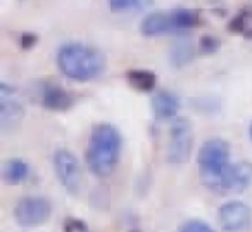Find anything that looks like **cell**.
Masks as SVG:
<instances>
[{"label":"cell","mask_w":252,"mask_h":232,"mask_svg":"<svg viewBox=\"0 0 252 232\" xmlns=\"http://www.w3.org/2000/svg\"><path fill=\"white\" fill-rule=\"evenodd\" d=\"M171 21L175 26V32H182V30L199 26L200 14L199 11H193V9H175V11H171Z\"/></svg>","instance_id":"16"},{"label":"cell","mask_w":252,"mask_h":232,"mask_svg":"<svg viewBox=\"0 0 252 232\" xmlns=\"http://www.w3.org/2000/svg\"><path fill=\"white\" fill-rule=\"evenodd\" d=\"M57 66L64 77L76 81H90L105 70V57L98 49L87 43H64L57 52Z\"/></svg>","instance_id":"2"},{"label":"cell","mask_w":252,"mask_h":232,"mask_svg":"<svg viewBox=\"0 0 252 232\" xmlns=\"http://www.w3.org/2000/svg\"><path fill=\"white\" fill-rule=\"evenodd\" d=\"M140 32L144 37H159L175 32V26H173L171 21V12L156 11L147 14L140 25Z\"/></svg>","instance_id":"9"},{"label":"cell","mask_w":252,"mask_h":232,"mask_svg":"<svg viewBox=\"0 0 252 232\" xmlns=\"http://www.w3.org/2000/svg\"><path fill=\"white\" fill-rule=\"evenodd\" d=\"M121 134L109 123L95 125L92 128L87 148V165L98 179H105L114 173L121 156Z\"/></svg>","instance_id":"1"},{"label":"cell","mask_w":252,"mask_h":232,"mask_svg":"<svg viewBox=\"0 0 252 232\" xmlns=\"http://www.w3.org/2000/svg\"><path fill=\"white\" fill-rule=\"evenodd\" d=\"M180 109V99L169 90H159L152 97V111L159 121L175 118Z\"/></svg>","instance_id":"10"},{"label":"cell","mask_w":252,"mask_h":232,"mask_svg":"<svg viewBox=\"0 0 252 232\" xmlns=\"http://www.w3.org/2000/svg\"><path fill=\"white\" fill-rule=\"evenodd\" d=\"M197 165L202 184L213 193H226V179L230 172V144L223 139H209L202 144L197 156Z\"/></svg>","instance_id":"3"},{"label":"cell","mask_w":252,"mask_h":232,"mask_svg":"<svg viewBox=\"0 0 252 232\" xmlns=\"http://www.w3.org/2000/svg\"><path fill=\"white\" fill-rule=\"evenodd\" d=\"M252 19V7L242 9L238 14H235L228 23V32L230 33H247V28H251Z\"/></svg>","instance_id":"18"},{"label":"cell","mask_w":252,"mask_h":232,"mask_svg":"<svg viewBox=\"0 0 252 232\" xmlns=\"http://www.w3.org/2000/svg\"><path fill=\"white\" fill-rule=\"evenodd\" d=\"M154 4V0H107V5L114 12L145 11Z\"/></svg>","instance_id":"17"},{"label":"cell","mask_w":252,"mask_h":232,"mask_svg":"<svg viewBox=\"0 0 252 232\" xmlns=\"http://www.w3.org/2000/svg\"><path fill=\"white\" fill-rule=\"evenodd\" d=\"M251 139H252V123H251Z\"/></svg>","instance_id":"23"},{"label":"cell","mask_w":252,"mask_h":232,"mask_svg":"<svg viewBox=\"0 0 252 232\" xmlns=\"http://www.w3.org/2000/svg\"><path fill=\"white\" fill-rule=\"evenodd\" d=\"M252 184V165L249 161H237L230 166L226 179V193H244Z\"/></svg>","instance_id":"11"},{"label":"cell","mask_w":252,"mask_h":232,"mask_svg":"<svg viewBox=\"0 0 252 232\" xmlns=\"http://www.w3.org/2000/svg\"><path fill=\"white\" fill-rule=\"evenodd\" d=\"M36 40H38V37H36L35 33H21V39H19L21 49H25V50L32 49V47L36 43Z\"/></svg>","instance_id":"22"},{"label":"cell","mask_w":252,"mask_h":232,"mask_svg":"<svg viewBox=\"0 0 252 232\" xmlns=\"http://www.w3.org/2000/svg\"><path fill=\"white\" fill-rule=\"evenodd\" d=\"M218 222L224 232H244L251 227L252 210L242 201H228L218 210Z\"/></svg>","instance_id":"8"},{"label":"cell","mask_w":252,"mask_h":232,"mask_svg":"<svg viewBox=\"0 0 252 232\" xmlns=\"http://www.w3.org/2000/svg\"><path fill=\"white\" fill-rule=\"evenodd\" d=\"M220 47V42H218L216 37H211V35H206L200 39L199 42V50L202 54H213L216 52V49Z\"/></svg>","instance_id":"20"},{"label":"cell","mask_w":252,"mask_h":232,"mask_svg":"<svg viewBox=\"0 0 252 232\" xmlns=\"http://www.w3.org/2000/svg\"><path fill=\"white\" fill-rule=\"evenodd\" d=\"M25 109L19 99L16 97V90L9 87L5 81L0 83V130L2 134L16 130L21 123Z\"/></svg>","instance_id":"7"},{"label":"cell","mask_w":252,"mask_h":232,"mask_svg":"<svg viewBox=\"0 0 252 232\" xmlns=\"http://www.w3.org/2000/svg\"><path fill=\"white\" fill-rule=\"evenodd\" d=\"M88 227L85 222L78 220V218H67L64 224V232H87Z\"/></svg>","instance_id":"21"},{"label":"cell","mask_w":252,"mask_h":232,"mask_svg":"<svg viewBox=\"0 0 252 232\" xmlns=\"http://www.w3.org/2000/svg\"><path fill=\"white\" fill-rule=\"evenodd\" d=\"M126 80L133 88L140 92H152L156 88V73L147 70H130L126 73Z\"/></svg>","instance_id":"15"},{"label":"cell","mask_w":252,"mask_h":232,"mask_svg":"<svg viewBox=\"0 0 252 232\" xmlns=\"http://www.w3.org/2000/svg\"><path fill=\"white\" fill-rule=\"evenodd\" d=\"M193 59V43L189 37L178 39L169 49V61L175 68H182Z\"/></svg>","instance_id":"14"},{"label":"cell","mask_w":252,"mask_h":232,"mask_svg":"<svg viewBox=\"0 0 252 232\" xmlns=\"http://www.w3.org/2000/svg\"><path fill=\"white\" fill-rule=\"evenodd\" d=\"M42 104L50 111H66L73 106V97L61 85H47L42 92Z\"/></svg>","instance_id":"12"},{"label":"cell","mask_w":252,"mask_h":232,"mask_svg":"<svg viewBox=\"0 0 252 232\" xmlns=\"http://www.w3.org/2000/svg\"><path fill=\"white\" fill-rule=\"evenodd\" d=\"M180 232H214L206 222L202 220H189L180 227Z\"/></svg>","instance_id":"19"},{"label":"cell","mask_w":252,"mask_h":232,"mask_svg":"<svg viewBox=\"0 0 252 232\" xmlns=\"http://www.w3.org/2000/svg\"><path fill=\"white\" fill-rule=\"evenodd\" d=\"M193 128L187 118H176L169 128V141L166 149V159L171 166H182L192 156Z\"/></svg>","instance_id":"4"},{"label":"cell","mask_w":252,"mask_h":232,"mask_svg":"<svg viewBox=\"0 0 252 232\" xmlns=\"http://www.w3.org/2000/svg\"><path fill=\"white\" fill-rule=\"evenodd\" d=\"M54 170L61 186L69 194H78L83 187V173L76 155L69 149H57L54 153Z\"/></svg>","instance_id":"5"},{"label":"cell","mask_w":252,"mask_h":232,"mask_svg":"<svg viewBox=\"0 0 252 232\" xmlns=\"http://www.w3.org/2000/svg\"><path fill=\"white\" fill-rule=\"evenodd\" d=\"M50 201L42 196H25L14 208V218L21 227H38L50 218Z\"/></svg>","instance_id":"6"},{"label":"cell","mask_w":252,"mask_h":232,"mask_svg":"<svg viewBox=\"0 0 252 232\" xmlns=\"http://www.w3.org/2000/svg\"><path fill=\"white\" fill-rule=\"evenodd\" d=\"M30 175V166L25 159L14 158L9 159L4 163V168H2V177H4V182L9 186H18V184L25 182Z\"/></svg>","instance_id":"13"}]
</instances>
